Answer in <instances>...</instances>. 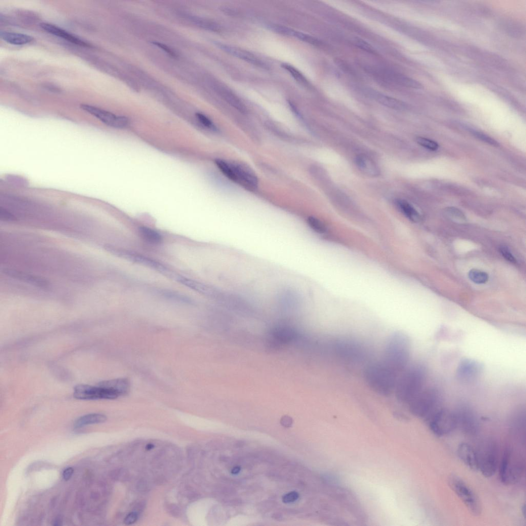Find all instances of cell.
Returning a JSON list of instances; mask_svg holds the SVG:
<instances>
[{
  "mask_svg": "<svg viewBox=\"0 0 526 526\" xmlns=\"http://www.w3.org/2000/svg\"><path fill=\"white\" fill-rule=\"evenodd\" d=\"M425 363L410 364L399 375L394 392L397 400L408 404L426 390L443 385Z\"/></svg>",
  "mask_w": 526,
  "mask_h": 526,
  "instance_id": "obj_1",
  "label": "cell"
},
{
  "mask_svg": "<svg viewBox=\"0 0 526 526\" xmlns=\"http://www.w3.org/2000/svg\"><path fill=\"white\" fill-rule=\"evenodd\" d=\"M412 344L407 335L401 332L392 333L384 349V362L399 374L410 365Z\"/></svg>",
  "mask_w": 526,
  "mask_h": 526,
  "instance_id": "obj_2",
  "label": "cell"
},
{
  "mask_svg": "<svg viewBox=\"0 0 526 526\" xmlns=\"http://www.w3.org/2000/svg\"><path fill=\"white\" fill-rule=\"evenodd\" d=\"M399 374L384 361L369 364L364 369V381L374 392L388 397L394 393Z\"/></svg>",
  "mask_w": 526,
  "mask_h": 526,
  "instance_id": "obj_3",
  "label": "cell"
},
{
  "mask_svg": "<svg viewBox=\"0 0 526 526\" xmlns=\"http://www.w3.org/2000/svg\"><path fill=\"white\" fill-rule=\"evenodd\" d=\"M524 470V462L521 455L513 448L505 450L500 466L501 481L505 485L519 482Z\"/></svg>",
  "mask_w": 526,
  "mask_h": 526,
  "instance_id": "obj_4",
  "label": "cell"
},
{
  "mask_svg": "<svg viewBox=\"0 0 526 526\" xmlns=\"http://www.w3.org/2000/svg\"><path fill=\"white\" fill-rule=\"evenodd\" d=\"M479 471L486 478H491L498 468L499 453L496 442L491 439L483 441L476 450Z\"/></svg>",
  "mask_w": 526,
  "mask_h": 526,
  "instance_id": "obj_5",
  "label": "cell"
},
{
  "mask_svg": "<svg viewBox=\"0 0 526 526\" xmlns=\"http://www.w3.org/2000/svg\"><path fill=\"white\" fill-rule=\"evenodd\" d=\"M333 348L339 357L350 362H361L367 356L368 350L366 346L353 339H339L334 342Z\"/></svg>",
  "mask_w": 526,
  "mask_h": 526,
  "instance_id": "obj_6",
  "label": "cell"
},
{
  "mask_svg": "<svg viewBox=\"0 0 526 526\" xmlns=\"http://www.w3.org/2000/svg\"><path fill=\"white\" fill-rule=\"evenodd\" d=\"M449 484L472 514L476 516L481 515L482 508L479 499L468 485L460 478L453 475L449 478Z\"/></svg>",
  "mask_w": 526,
  "mask_h": 526,
  "instance_id": "obj_7",
  "label": "cell"
},
{
  "mask_svg": "<svg viewBox=\"0 0 526 526\" xmlns=\"http://www.w3.org/2000/svg\"><path fill=\"white\" fill-rule=\"evenodd\" d=\"M457 428L466 435L476 436L479 432L480 422L474 408L470 403L459 406L456 411Z\"/></svg>",
  "mask_w": 526,
  "mask_h": 526,
  "instance_id": "obj_8",
  "label": "cell"
},
{
  "mask_svg": "<svg viewBox=\"0 0 526 526\" xmlns=\"http://www.w3.org/2000/svg\"><path fill=\"white\" fill-rule=\"evenodd\" d=\"M459 406L452 410L446 407L443 409L428 423L431 431L435 435L444 436L457 428L456 411Z\"/></svg>",
  "mask_w": 526,
  "mask_h": 526,
  "instance_id": "obj_9",
  "label": "cell"
},
{
  "mask_svg": "<svg viewBox=\"0 0 526 526\" xmlns=\"http://www.w3.org/2000/svg\"><path fill=\"white\" fill-rule=\"evenodd\" d=\"M80 108L95 117L107 126L114 128L123 129L127 127L129 124V119L125 116L116 115L108 111L89 104H82Z\"/></svg>",
  "mask_w": 526,
  "mask_h": 526,
  "instance_id": "obj_10",
  "label": "cell"
},
{
  "mask_svg": "<svg viewBox=\"0 0 526 526\" xmlns=\"http://www.w3.org/2000/svg\"><path fill=\"white\" fill-rule=\"evenodd\" d=\"M74 396L80 400H97L114 399L120 395L112 390L99 386L80 385L74 388Z\"/></svg>",
  "mask_w": 526,
  "mask_h": 526,
  "instance_id": "obj_11",
  "label": "cell"
},
{
  "mask_svg": "<svg viewBox=\"0 0 526 526\" xmlns=\"http://www.w3.org/2000/svg\"><path fill=\"white\" fill-rule=\"evenodd\" d=\"M231 164L235 175V182L251 190H255L258 187V178L251 168L239 163H232Z\"/></svg>",
  "mask_w": 526,
  "mask_h": 526,
  "instance_id": "obj_12",
  "label": "cell"
},
{
  "mask_svg": "<svg viewBox=\"0 0 526 526\" xmlns=\"http://www.w3.org/2000/svg\"><path fill=\"white\" fill-rule=\"evenodd\" d=\"M216 45L225 52L239 58L250 64L264 69H269V67L266 63L251 52L229 45L216 43Z\"/></svg>",
  "mask_w": 526,
  "mask_h": 526,
  "instance_id": "obj_13",
  "label": "cell"
},
{
  "mask_svg": "<svg viewBox=\"0 0 526 526\" xmlns=\"http://www.w3.org/2000/svg\"><path fill=\"white\" fill-rule=\"evenodd\" d=\"M268 27L275 33L286 36L293 37L313 45L319 46L322 44L319 39L314 37L285 26L270 24Z\"/></svg>",
  "mask_w": 526,
  "mask_h": 526,
  "instance_id": "obj_14",
  "label": "cell"
},
{
  "mask_svg": "<svg viewBox=\"0 0 526 526\" xmlns=\"http://www.w3.org/2000/svg\"><path fill=\"white\" fill-rule=\"evenodd\" d=\"M384 79L399 85L415 89H422L423 85L416 80L405 75L389 70L381 71L380 74Z\"/></svg>",
  "mask_w": 526,
  "mask_h": 526,
  "instance_id": "obj_15",
  "label": "cell"
},
{
  "mask_svg": "<svg viewBox=\"0 0 526 526\" xmlns=\"http://www.w3.org/2000/svg\"><path fill=\"white\" fill-rule=\"evenodd\" d=\"M40 26L45 32L57 37L62 38L71 43L83 47L90 46V44L88 43L85 42L60 27L48 23H42L40 24Z\"/></svg>",
  "mask_w": 526,
  "mask_h": 526,
  "instance_id": "obj_16",
  "label": "cell"
},
{
  "mask_svg": "<svg viewBox=\"0 0 526 526\" xmlns=\"http://www.w3.org/2000/svg\"><path fill=\"white\" fill-rule=\"evenodd\" d=\"M457 455L459 459L471 470L479 471L477 451L470 445L465 443L460 444L457 448Z\"/></svg>",
  "mask_w": 526,
  "mask_h": 526,
  "instance_id": "obj_17",
  "label": "cell"
},
{
  "mask_svg": "<svg viewBox=\"0 0 526 526\" xmlns=\"http://www.w3.org/2000/svg\"><path fill=\"white\" fill-rule=\"evenodd\" d=\"M5 274L8 276L27 283L29 284L34 285L42 288L48 287V282L42 278L29 274L15 270L5 269L3 271Z\"/></svg>",
  "mask_w": 526,
  "mask_h": 526,
  "instance_id": "obj_18",
  "label": "cell"
},
{
  "mask_svg": "<svg viewBox=\"0 0 526 526\" xmlns=\"http://www.w3.org/2000/svg\"><path fill=\"white\" fill-rule=\"evenodd\" d=\"M216 90L219 94L231 106L235 108L242 114H246L247 109L245 105L238 97L237 95L232 92L229 87L225 85L220 84L216 86Z\"/></svg>",
  "mask_w": 526,
  "mask_h": 526,
  "instance_id": "obj_19",
  "label": "cell"
},
{
  "mask_svg": "<svg viewBox=\"0 0 526 526\" xmlns=\"http://www.w3.org/2000/svg\"><path fill=\"white\" fill-rule=\"evenodd\" d=\"M355 163L358 168L369 177H377L381 174V170L376 163L366 155H358Z\"/></svg>",
  "mask_w": 526,
  "mask_h": 526,
  "instance_id": "obj_20",
  "label": "cell"
},
{
  "mask_svg": "<svg viewBox=\"0 0 526 526\" xmlns=\"http://www.w3.org/2000/svg\"><path fill=\"white\" fill-rule=\"evenodd\" d=\"M369 94L377 102L388 108L396 110H404L407 108L404 102L377 91H370Z\"/></svg>",
  "mask_w": 526,
  "mask_h": 526,
  "instance_id": "obj_21",
  "label": "cell"
},
{
  "mask_svg": "<svg viewBox=\"0 0 526 526\" xmlns=\"http://www.w3.org/2000/svg\"><path fill=\"white\" fill-rule=\"evenodd\" d=\"M99 386L107 388L118 393L120 396L127 394L130 388V382L127 379L121 378L102 382Z\"/></svg>",
  "mask_w": 526,
  "mask_h": 526,
  "instance_id": "obj_22",
  "label": "cell"
},
{
  "mask_svg": "<svg viewBox=\"0 0 526 526\" xmlns=\"http://www.w3.org/2000/svg\"><path fill=\"white\" fill-rule=\"evenodd\" d=\"M1 38L7 42L15 45H22L32 42L33 37L26 34L8 32H2Z\"/></svg>",
  "mask_w": 526,
  "mask_h": 526,
  "instance_id": "obj_23",
  "label": "cell"
},
{
  "mask_svg": "<svg viewBox=\"0 0 526 526\" xmlns=\"http://www.w3.org/2000/svg\"><path fill=\"white\" fill-rule=\"evenodd\" d=\"M397 205L401 212L409 220L414 222H418L421 217L418 212L406 200L403 199L397 201Z\"/></svg>",
  "mask_w": 526,
  "mask_h": 526,
  "instance_id": "obj_24",
  "label": "cell"
},
{
  "mask_svg": "<svg viewBox=\"0 0 526 526\" xmlns=\"http://www.w3.org/2000/svg\"><path fill=\"white\" fill-rule=\"evenodd\" d=\"M107 420V416L103 414H87L78 418L75 423L74 427L78 429L87 425L101 424L106 422Z\"/></svg>",
  "mask_w": 526,
  "mask_h": 526,
  "instance_id": "obj_25",
  "label": "cell"
},
{
  "mask_svg": "<svg viewBox=\"0 0 526 526\" xmlns=\"http://www.w3.org/2000/svg\"><path fill=\"white\" fill-rule=\"evenodd\" d=\"M141 238L148 243L156 245L162 242L163 238L157 231L146 227H141L139 229Z\"/></svg>",
  "mask_w": 526,
  "mask_h": 526,
  "instance_id": "obj_26",
  "label": "cell"
},
{
  "mask_svg": "<svg viewBox=\"0 0 526 526\" xmlns=\"http://www.w3.org/2000/svg\"><path fill=\"white\" fill-rule=\"evenodd\" d=\"M189 17L195 24L204 30L216 33L220 32L221 31L220 26L215 22L196 16H191Z\"/></svg>",
  "mask_w": 526,
  "mask_h": 526,
  "instance_id": "obj_27",
  "label": "cell"
},
{
  "mask_svg": "<svg viewBox=\"0 0 526 526\" xmlns=\"http://www.w3.org/2000/svg\"><path fill=\"white\" fill-rule=\"evenodd\" d=\"M216 164L225 176L231 181L235 182V175L230 163L226 162L223 160L217 159L215 161Z\"/></svg>",
  "mask_w": 526,
  "mask_h": 526,
  "instance_id": "obj_28",
  "label": "cell"
},
{
  "mask_svg": "<svg viewBox=\"0 0 526 526\" xmlns=\"http://www.w3.org/2000/svg\"><path fill=\"white\" fill-rule=\"evenodd\" d=\"M281 67L286 70L298 82L305 86L308 85L306 78L293 66L287 64H283Z\"/></svg>",
  "mask_w": 526,
  "mask_h": 526,
  "instance_id": "obj_29",
  "label": "cell"
},
{
  "mask_svg": "<svg viewBox=\"0 0 526 526\" xmlns=\"http://www.w3.org/2000/svg\"><path fill=\"white\" fill-rule=\"evenodd\" d=\"M306 223L313 231L318 233L323 234L327 231L325 224L315 217H308L306 219Z\"/></svg>",
  "mask_w": 526,
  "mask_h": 526,
  "instance_id": "obj_30",
  "label": "cell"
},
{
  "mask_svg": "<svg viewBox=\"0 0 526 526\" xmlns=\"http://www.w3.org/2000/svg\"><path fill=\"white\" fill-rule=\"evenodd\" d=\"M469 277L472 281L479 284L486 283L489 279L487 274L476 270H473L469 272Z\"/></svg>",
  "mask_w": 526,
  "mask_h": 526,
  "instance_id": "obj_31",
  "label": "cell"
},
{
  "mask_svg": "<svg viewBox=\"0 0 526 526\" xmlns=\"http://www.w3.org/2000/svg\"><path fill=\"white\" fill-rule=\"evenodd\" d=\"M353 42L359 48L371 54H377L376 49L369 43L359 38H355Z\"/></svg>",
  "mask_w": 526,
  "mask_h": 526,
  "instance_id": "obj_32",
  "label": "cell"
},
{
  "mask_svg": "<svg viewBox=\"0 0 526 526\" xmlns=\"http://www.w3.org/2000/svg\"><path fill=\"white\" fill-rule=\"evenodd\" d=\"M446 212L448 216L455 222L461 223L465 221V217L464 214L457 208L450 207L447 208Z\"/></svg>",
  "mask_w": 526,
  "mask_h": 526,
  "instance_id": "obj_33",
  "label": "cell"
},
{
  "mask_svg": "<svg viewBox=\"0 0 526 526\" xmlns=\"http://www.w3.org/2000/svg\"><path fill=\"white\" fill-rule=\"evenodd\" d=\"M417 142L422 147L431 151H436L439 147L438 143L432 140L426 138L419 137L416 139Z\"/></svg>",
  "mask_w": 526,
  "mask_h": 526,
  "instance_id": "obj_34",
  "label": "cell"
},
{
  "mask_svg": "<svg viewBox=\"0 0 526 526\" xmlns=\"http://www.w3.org/2000/svg\"><path fill=\"white\" fill-rule=\"evenodd\" d=\"M198 121L204 127L213 131H217L218 129L213 122L207 117L201 113H198L196 114Z\"/></svg>",
  "mask_w": 526,
  "mask_h": 526,
  "instance_id": "obj_35",
  "label": "cell"
},
{
  "mask_svg": "<svg viewBox=\"0 0 526 526\" xmlns=\"http://www.w3.org/2000/svg\"><path fill=\"white\" fill-rule=\"evenodd\" d=\"M472 133L478 139L485 142H487L488 144H490L493 146H495V147H498V146L499 145V143L498 142L495 141L494 139L492 138L491 137L488 136V135L482 132L476 131H472Z\"/></svg>",
  "mask_w": 526,
  "mask_h": 526,
  "instance_id": "obj_36",
  "label": "cell"
},
{
  "mask_svg": "<svg viewBox=\"0 0 526 526\" xmlns=\"http://www.w3.org/2000/svg\"><path fill=\"white\" fill-rule=\"evenodd\" d=\"M299 498V494L296 491H291L285 494L282 498V501L285 504L296 502Z\"/></svg>",
  "mask_w": 526,
  "mask_h": 526,
  "instance_id": "obj_37",
  "label": "cell"
},
{
  "mask_svg": "<svg viewBox=\"0 0 526 526\" xmlns=\"http://www.w3.org/2000/svg\"><path fill=\"white\" fill-rule=\"evenodd\" d=\"M0 218L7 221H15L17 220V218L14 215L3 207L0 208Z\"/></svg>",
  "mask_w": 526,
  "mask_h": 526,
  "instance_id": "obj_38",
  "label": "cell"
},
{
  "mask_svg": "<svg viewBox=\"0 0 526 526\" xmlns=\"http://www.w3.org/2000/svg\"><path fill=\"white\" fill-rule=\"evenodd\" d=\"M500 252L504 257L507 260L513 263L516 262V258L507 248L501 247L500 249Z\"/></svg>",
  "mask_w": 526,
  "mask_h": 526,
  "instance_id": "obj_39",
  "label": "cell"
},
{
  "mask_svg": "<svg viewBox=\"0 0 526 526\" xmlns=\"http://www.w3.org/2000/svg\"><path fill=\"white\" fill-rule=\"evenodd\" d=\"M138 518V514L135 512H132L127 515L124 520V522L127 525L132 524L137 521Z\"/></svg>",
  "mask_w": 526,
  "mask_h": 526,
  "instance_id": "obj_40",
  "label": "cell"
},
{
  "mask_svg": "<svg viewBox=\"0 0 526 526\" xmlns=\"http://www.w3.org/2000/svg\"><path fill=\"white\" fill-rule=\"evenodd\" d=\"M152 43L154 45H155V46H156L159 47V48H161L162 50L165 51L166 52H167L169 55H170L171 56H173V57H176V56H177L176 53H175L173 49L170 48L167 45H165L164 44L158 42H152Z\"/></svg>",
  "mask_w": 526,
  "mask_h": 526,
  "instance_id": "obj_41",
  "label": "cell"
},
{
  "mask_svg": "<svg viewBox=\"0 0 526 526\" xmlns=\"http://www.w3.org/2000/svg\"><path fill=\"white\" fill-rule=\"evenodd\" d=\"M74 474V469L73 467H68L63 472V478L66 481H69L72 477Z\"/></svg>",
  "mask_w": 526,
  "mask_h": 526,
  "instance_id": "obj_42",
  "label": "cell"
},
{
  "mask_svg": "<svg viewBox=\"0 0 526 526\" xmlns=\"http://www.w3.org/2000/svg\"><path fill=\"white\" fill-rule=\"evenodd\" d=\"M281 424L284 427L289 428L293 425V420L288 416H284L282 418Z\"/></svg>",
  "mask_w": 526,
  "mask_h": 526,
  "instance_id": "obj_43",
  "label": "cell"
},
{
  "mask_svg": "<svg viewBox=\"0 0 526 526\" xmlns=\"http://www.w3.org/2000/svg\"><path fill=\"white\" fill-rule=\"evenodd\" d=\"M240 467H238V466H237V467H234V468L232 470V474H238L240 472Z\"/></svg>",
  "mask_w": 526,
  "mask_h": 526,
  "instance_id": "obj_44",
  "label": "cell"
},
{
  "mask_svg": "<svg viewBox=\"0 0 526 526\" xmlns=\"http://www.w3.org/2000/svg\"><path fill=\"white\" fill-rule=\"evenodd\" d=\"M61 521L60 519H57V520L55 521V523H53V524L55 525H60L61 524Z\"/></svg>",
  "mask_w": 526,
  "mask_h": 526,
  "instance_id": "obj_45",
  "label": "cell"
},
{
  "mask_svg": "<svg viewBox=\"0 0 526 526\" xmlns=\"http://www.w3.org/2000/svg\"><path fill=\"white\" fill-rule=\"evenodd\" d=\"M153 448V446L152 445H151V444H149V445H148V446L147 447V449H149V450H150V449H152Z\"/></svg>",
  "mask_w": 526,
  "mask_h": 526,
  "instance_id": "obj_46",
  "label": "cell"
}]
</instances>
